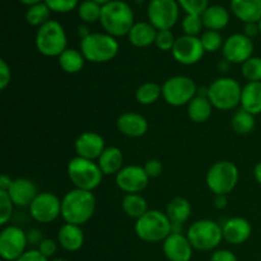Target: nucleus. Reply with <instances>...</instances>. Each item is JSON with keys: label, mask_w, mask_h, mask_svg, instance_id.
<instances>
[{"label": "nucleus", "mask_w": 261, "mask_h": 261, "mask_svg": "<svg viewBox=\"0 0 261 261\" xmlns=\"http://www.w3.org/2000/svg\"><path fill=\"white\" fill-rule=\"evenodd\" d=\"M96 204V196L92 191L74 188L61 199V217L65 223L82 227L93 217Z\"/></svg>", "instance_id": "nucleus-1"}, {"label": "nucleus", "mask_w": 261, "mask_h": 261, "mask_svg": "<svg viewBox=\"0 0 261 261\" xmlns=\"http://www.w3.org/2000/svg\"><path fill=\"white\" fill-rule=\"evenodd\" d=\"M92 2L97 3V4H99V5H102V7H103V5H106L107 3L112 2V0H92Z\"/></svg>", "instance_id": "nucleus-56"}, {"label": "nucleus", "mask_w": 261, "mask_h": 261, "mask_svg": "<svg viewBox=\"0 0 261 261\" xmlns=\"http://www.w3.org/2000/svg\"><path fill=\"white\" fill-rule=\"evenodd\" d=\"M28 208L33 221L41 224L51 223L61 216V200L48 191L38 194Z\"/></svg>", "instance_id": "nucleus-13"}, {"label": "nucleus", "mask_w": 261, "mask_h": 261, "mask_svg": "<svg viewBox=\"0 0 261 261\" xmlns=\"http://www.w3.org/2000/svg\"><path fill=\"white\" fill-rule=\"evenodd\" d=\"M254 177L256 180V182L261 186V161L256 163V166L254 167Z\"/></svg>", "instance_id": "nucleus-52"}, {"label": "nucleus", "mask_w": 261, "mask_h": 261, "mask_svg": "<svg viewBox=\"0 0 261 261\" xmlns=\"http://www.w3.org/2000/svg\"><path fill=\"white\" fill-rule=\"evenodd\" d=\"M19 3H22V4L27 5L28 8L32 7V5H36V4H40V3H42L43 0H18Z\"/></svg>", "instance_id": "nucleus-55"}, {"label": "nucleus", "mask_w": 261, "mask_h": 261, "mask_svg": "<svg viewBox=\"0 0 261 261\" xmlns=\"http://www.w3.org/2000/svg\"><path fill=\"white\" fill-rule=\"evenodd\" d=\"M35 45L38 53L47 58H59L68 48V36L58 20L50 19L37 28Z\"/></svg>", "instance_id": "nucleus-5"}, {"label": "nucleus", "mask_w": 261, "mask_h": 261, "mask_svg": "<svg viewBox=\"0 0 261 261\" xmlns=\"http://www.w3.org/2000/svg\"><path fill=\"white\" fill-rule=\"evenodd\" d=\"M27 232L18 226H7L0 233V256L7 261L19 259L27 250Z\"/></svg>", "instance_id": "nucleus-12"}, {"label": "nucleus", "mask_w": 261, "mask_h": 261, "mask_svg": "<svg viewBox=\"0 0 261 261\" xmlns=\"http://www.w3.org/2000/svg\"><path fill=\"white\" fill-rule=\"evenodd\" d=\"M209 261H239L237 260V256L229 250H217V251L213 252V255L211 256V260Z\"/></svg>", "instance_id": "nucleus-46"}, {"label": "nucleus", "mask_w": 261, "mask_h": 261, "mask_svg": "<svg viewBox=\"0 0 261 261\" xmlns=\"http://www.w3.org/2000/svg\"><path fill=\"white\" fill-rule=\"evenodd\" d=\"M241 73L247 82H261V56H252L245 61Z\"/></svg>", "instance_id": "nucleus-36"}, {"label": "nucleus", "mask_w": 261, "mask_h": 261, "mask_svg": "<svg viewBox=\"0 0 261 261\" xmlns=\"http://www.w3.org/2000/svg\"><path fill=\"white\" fill-rule=\"evenodd\" d=\"M229 68H231V63H229V61H227L226 59H223V60L218 64V69H219V71H222V73H226V71H228Z\"/></svg>", "instance_id": "nucleus-54"}, {"label": "nucleus", "mask_w": 261, "mask_h": 261, "mask_svg": "<svg viewBox=\"0 0 261 261\" xmlns=\"http://www.w3.org/2000/svg\"><path fill=\"white\" fill-rule=\"evenodd\" d=\"M15 261H48V259L43 256L38 250H27L19 259Z\"/></svg>", "instance_id": "nucleus-47"}, {"label": "nucleus", "mask_w": 261, "mask_h": 261, "mask_svg": "<svg viewBox=\"0 0 261 261\" xmlns=\"http://www.w3.org/2000/svg\"><path fill=\"white\" fill-rule=\"evenodd\" d=\"M176 38L173 36L171 30H163L158 31L157 38H155L154 45L160 48L161 51H172L173 46H175Z\"/></svg>", "instance_id": "nucleus-42"}, {"label": "nucleus", "mask_w": 261, "mask_h": 261, "mask_svg": "<svg viewBox=\"0 0 261 261\" xmlns=\"http://www.w3.org/2000/svg\"><path fill=\"white\" fill-rule=\"evenodd\" d=\"M259 30H260V35H261V20L259 22Z\"/></svg>", "instance_id": "nucleus-58"}, {"label": "nucleus", "mask_w": 261, "mask_h": 261, "mask_svg": "<svg viewBox=\"0 0 261 261\" xmlns=\"http://www.w3.org/2000/svg\"><path fill=\"white\" fill-rule=\"evenodd\" d=\"M8 194H9L10 199L15 206L24 208V206H30L31 203L35 200V198L40 193H38L37 186L32 180L20 177L13 181Z\"/></svg>", "instance_id": "nucleus-20"}, {"label": "nucleus", "mask_w": 261, "mask_h": 261, "mask_svg": "<svg viewBox=\"0 0 261 261\" xmlns=\"http://www.w3.org/2000/svg\"><path fill=\"white\" fill-rule=\"evenodd\" d=\"M241 109L252 115H261V82H247L242 87Z\"/></svg>", "instance_id": "nucleus-26"}, {"label": "nucleus", "mask_w": 261, "mask_h": 261, "mask_svg": "<svg viewBox=\"0 0 261 261\" xmlns=\"http://www.w3.org/2000/svg\"><path fill=\"white\" fill-rule=\"evenodd\" d=\"M178 5L186 14L201 15L209 7V0H177Z\"/></svg>", "instance_id": "nucleus-40"}, {"label": "nucleus", "mask_w": 261, "mask_h": 261, "mask_svg": "<svg viewBox=\"0 0 261 261\" xmlns=\"http://www.w3.org/2000/svg\"><path fill=\"white\" fill-rule=\"evenodd\" d=\"M91 31H89V28L87 27V25H79L78 27V35L81 36V40L82 38H84V37H87V36L88 35H91Z\"/></svg>", "instance_id": "nucleus-53"}, {"label": "nucleus", "mask_w": 261, "mask_h": 261, "mask_svg": "<svg viewBox=\"0 0 261 261\" xmlns=\"http://www.w3.org/2000/svg\"><path fill=\"white\" fill-rule=\"evenodd\" d=\"M66 172L75 189L87 191H93L98 188L105 176L98 163L81 157H74L69 161Z\"/></svg>", "instance_id": "nucleus-7"}, {"label": "nucleus", "mask_w": 261, "mask_h": 261, "mask_svg": "<svg viewBox=\"0 0 261 261\" xmlns=\"http://www.w3.org/2000/svg\"><path fill=\"white\" fill-rule=\"evenodd\" d=\"M231 126L234 133L240 135H247L250 133L254 132L255 126H256V120H255V115L250 114V112L245 111L244 109L237 110L233 114L231 120Z\"/></svg>", "instance_id": "nucleus-32"}, {"label": "nucleus", "mask_w": 261, "mask_h": 261, "mask_svg": "<svg viewBox=\"0 0 261 261\" xmlns=\"http://www.w3.org/2000/svg\"><path fill=\"white\" fill-rule=\"evenodd\" d=\"M254 41L244 33H234L224 40L222 54L223 58L231 64H244L252 58L254 54Z\"/></svg>", "instance_id": "nucleus-15"}, {"label": "nucleus", "mask_w": 261, "mask_h": 261, "mask_svg": "<svg viewBox=\"0 0 261 261\" xmlns=\"http://www.w3.org/2000/svg\"><path fill=\"white\" fill-rule=\"evenodd\" d=\"M37 250L43 255V256L50 259V257L54 256V255L56 254V251H58V244H56L54 240L45 239L40 245H38Z\"/></svg>", "instance_id": "nucleus-45"}, {"label": "nucleus", "mask_w": 261, "mask_h": 261, "mask_svg": "<svg viewBox=\"0 0 261 261\" xmlns=\"http://www.w3.org/2000/svg\"><path fill=\"white\" fill-rule=\"evenodd\" d=\"M193 249L188 236L184 233H171L163 241V252L170 261H190Z\"/></svg>", "instance_id": "nucleus-18"}, {"label": "nucleus", "mask_w": 261, "mask_h": 261, "mask_svg": "<svg viewBox=\"0 0 261 261\" xmlns=\"http://www.w3.org/2000/svg\"><path fill=\"white\" fill-rule=\"evenodd\" d=\"M58 244L69 252L78 251L84 244L83 229L76 224H63L58 232Z\"/></svg>", "instance_id": "nucleus-22"}, {"label": "nucleus", "mask_w": 261, "mask_h": 261, "mask_svg": "<svg viewBox=\"0 0 261 261\" xmlns=\"http://www.w3.org/2000/svg\"><path fill=\"white\" fill-rule=\"evenodd\" d=\"M181 27H182V31L185 35L198 37V35L201 33V30L204 27L201 15L186 14L185 18L182 19V23H181Z\"/></svg>", "instance_id": "nucleus-38"}, {"label": "nucleus", "mask_w": 261, "mask_h": 261, "mask_svg": "<svg viewBox=\"0 0 261 261\" xmlns=\"http://www.w3.org/2000/svg\"><path fill=\"white\" fill-rule=\"evenodd\" d=\"M135 233L148 244L163 242L172 233V223L167 214L158 209H149L135 222Z\"/></svg>", "instance_id": "nucleus-4"}, {"label": "nucleus", "mask_w": 261, "mask_h": 261, "mask_svg": "<svg viewBox=\"0 0 261 261\" xmlns=\"http://www.w3.org/2000/svg\"><path fill=\"white\" fill-rule=\"evenodd\" d=\"M53 261H66V260H64V259H55V260H53Z\"/></svg>", "instance_id": "nucleus-57"}, {"label": "nucleus", "mask_w": 261, "mask_h": 261, "mask_svg": "<svg viewBox=\"0 0 261 261\" xmlns=\"http://www.w3.org/2000/svg\"><path fill=\"white\" fill-rule=\"evenodd\" d=\"M198 94V86L186 75H175L162 84V97L170 106H188Z\"/></svg>", "instance_id": "nucleus-10"}, {"label": "nucleus", "mask_w": 261, "mask_h": 261, "mask_svg": "<svg viewBox=\"0 0 261 261\" xmlns=\"http://www.w3.org/2000/svg\"><path fill=\"white\" fill-rule=\"evenodd\" d=\"M204 27L209 31H221L229 23V13L222 5H209L201 14Z\"/></svg>", "instance_id": "nucleus-27"}, {"label": "nucleus", "mask_w": 261, "mask_h": 261, "mask_svg": "<svg viewBox=\"0 0 261 261\" xmlns=\"http://www.w3.org/2000/svg\"><path fill=\"white\" fill-rule=\"evenodd\" d=\"M223 240L231 245H242L250 239L252 233V226L246 218L234 217L224 222L222 226Z\"/></svg>", "instance_id": "nucleus-19"}, {"label": "nucleus", "mask_w": 261, "mask_h": 261, "mask_svg": "<svg viewBox=\"0 0 261 261\" xmlns=\"http://www.w3.org/2000/svg\"><path fill=\"white\" fill-rule=\"evenodd\" d=\"M99 168L105 176H116L124 168V154L117 147H106L97 160Z\"/></svg>", "instance_id": "nucleus-25"}, {"label": "nucleus", "mask_w": 261, "mask_h": 261, "mask_svg": "<svg viewBox=\"0 0 261 261\" xmlns=\"http://www.w3.org/2000/svg\"><path fill=\"white\" fill-rule=\"evenodd\" d=\"M201 45H203L205 53H216V51L223 48L224 40L218 31H209L201 33L200 36Z\"/></svg>", "instance_id": "nucleus-37"}, {"label": "nucleus", "mask_w": 261, "mask_h": 261, "mask_svg": "<svg viewBox=\"0 0 261 261\" xmlns=\"http://www.w3.org/2000/svg\"><path fill=\"white\" fill-rule=\"evenodd\" d=\"M242 87L229 76H221L208 87V98L214 109L219 111H231L241 105Z\"/></svg>", "instance_id": "nucleus-6"}, {"label": "nucleus", "mask_w": 261, "mask_h": 261, "mask_svg": "<svg viewBox=\"0 0 261 261\" xmlns=\"http://www.w3.org/2000/svg\"><path fill=\"white\" fill-rule=\"evenodd\" d=\"M161 97H162V86L153 83V82L140 84L135 92V98H137L138 103L143 105V106H150V105L155 103Z\"/></svg>", "instance_id": "nucleus-33"}, {"label": "nucleus", "mask_w": 261, "mask_h": 261, "mask_svg": "<svg viewBox=\"0 0 261 261\" xmlns=\"http://www.w3.org/2000/svg\"><path fill=\"white\" fill-rule=\"evenodd\" d=\"M148 22L157 31L171 30L180 17L177 0H150L147 9Z\"/></svg>", "instance_id": "nucleus-11"}, {"label": "nucleus", "mask_w": 261, "mask_h": 261, "mask_svg": "<svg viewBox=\"0 0 261 261\" xmlns=\"http://www.w3.org/2000/svg\"><path fill=\"white\" fill-rule=\"evenodd\" d=\"M51 12L69 13L79 7V0H43Z\"/></svg>", "instance_id": "nucleus-41"}, {"label": "nucleus", "mask_w": 261, "mask_h": 261, "mask_svg": "<svg viewBox=\"0 0 261 261\" xmlns=\"http://www.w3.org/2000/svg\"><path fill=\"white\" fill-rule=\"evenodd\" d=\"M166 214H167L171 223H186L191 217L190 201L186 198H182V196H176L168 203Z\"/></svg>", "instance_id": "nucleus-29"}, {"label": "nucleus", "mask_w": 261, "mask_h": 261, "mask_svg": "<svg viewBox=\"0 0 261 261\" xmlns=\"http://www.w3.org/2000/svg\"><path fill=\"white\" fill-rule=\"evenodd\" d=\"M244 33L245 36H247L249 38H255L257 35H260L259 30V23H245L244 25Z\"/></svg>", "instance_id": "nucleus-49"}, {"label": "nucleus", "mask_w": 261, "mask_h": 261, "mask_svg": "<svg viewBox=\"0 0 261 261\" xmlns=\"http://www.w3.org/2000/svg\"><path fill=\"white\" fill-rule=\"evenodd\" d=\"M213 204L217 209H219V211L226 209L227 205H228V199H227V195H214Z\"/></svg>", "instance_id": "nucleus-50"}, {"label": "nucleus", "mask_w": 261, "mask_h": 261, "mask_svg": "<svg viewBox=\"0 0 261 261\" xmlns=\"http://www.w3.org/2000/svg\"><path fill=\"white\" fill-rule=\"evenodd\" d=\"M117 130L127 138H140L147 134L148 125L147 119L137 112H124L120 115L116 121Z\"/></svg>", "instance_id": "nucleus-21"}, {"label": "nucleus", "mask_w": 261, "mask_h": 261, "mask_svg": "<svg viewBox=\"0 0 261 261\" xmlns=\"http://www.w3.org/2000/svg\"><path fill=\"white\" fill-rule=\"evenodd\" d=\"M213 109V105L211 103L208 97L196 96L188 105V116L195 124H204L211 119Z\"/></svg>", "instance_id": "nucleus-28"}, {"label": "nucleus", "mask_w": 261, "mask_h": 261, "mask_svg": "<svg viewBox=\"0 0 261 261\" xmlns=\"http://www.w3.org/2000/svg\"><path fill=\"white\" fill-rule=\"evenodd\" d=\"M105 32L115 38L129 35L134 22V12L127 3L122 0H112L102 7L99 19Z\"/></svg>", "instance_id": "nucleus-2"}, {"label": "nucleus", "mask_w": 261, "mask_h": 261, "mask_svg": "<svg viewBox=\"0 0 261 261\" xmlns=\"http://www.w3.org/2000/svg\"><path fill=\"white\" fill-rule=\"evenodd\" d=\"M13 178H10L8 175H2L0 176V190L3 191H9L10 186L13 184Z\"/></svg>", "instance_id": "nucleus-51"}, {"label": "nucleus", "mask_w": 261, "mask_h": 261, "mask_svg": "<svg viewBox=\"0 0 261 261\" xmlns=\"http://www.w3.org/2000/svg\"><path fill=\"white\" fill-rule=\"evenodd\" d=\"M74 149H75L76 157L96 161L106 149V145L101 134L96 132H84L76 138L74 143Z\"/></svg>", "instance_id": "nucleus-17"}, {"label": "nucleus", "mask_w": 261, "mask_h": 261, "mask_svg": "<svg viewBox=\"0 0 261 261\" xmlns=\"http://www.w3.org/2000/svg\"><path fill=\"white\" fill-rule=\"evenodd\" d=\"M144 170L147 175L149 176V178H157L162 175L163 165L158 160H149L144 165Z\"/></svg>", "instance_id": "nucleus-44"}, {"label": "nucleus", "mask_w": 261, "mask_h": 261, "mask_svg": "<svg viewBox=\"0 0 261 261\" xmlns=\"http://www.w3.org/2000/svg\"><path fill=\"white\" fill-rule=\"evenodd\" d=\"M10 82H12V70H10V66L4 59L0 60V89L5 91L7 87L9 86Z\"/></svg>", "instance_id": "nucleus-43"}, {"label": "nucleus", "mask_w": 261, "mask_h": 261, "mask_svg": "<svg viewBox=\"0 0 261 261\" xmlns=\"http://www.w3.org/2000/svg\"><path fill=\"white\" fill-rule=\"evenodd\" d=\"M191 246L199 251H212L223 241L222 226L212 219H199L194 222L186 232Z\"/></svg>", "instance_id": "nucleus-9"}, {"label": "nucleus", "mask_w": 261, "mask_h": 261, "mask_svg": "<svg viewBox=\"0 0 261 261\" xmlns=\"http://www.w3.org/2000/svg\"><path fill=\"white\" fill-rule=\"evenodd\" d=\"M172 56L181 65H194L203 59L205 50L201 45L200 37L184 35L176 38L172 48Z\"/></svg>", "instance_id": "nucleus-14"}, {"label": "nucleus", "mask_w": 261, "mask_h": 261, "mask_svg": "<svg viewBox=\"0 0 261 261\" xmlns=\"http://www.w3.org/2000/svg\"><path fill=\"white\" fill-rule=\"evenodd\" d=\"M14 206V203L10 199L8 191L0 190V224L2 226H7L8 222L12 219Z\"/></svg>", "instance_id": "nucleus-39"}, {"label": "nucleus", "mask_w": 261, "mask_h": 261, "mask_svg": "<svg viewBox=\"0 0 261 261\" xmlns=\"http://www.w3.org/2000/svg\"><path fill=\"white\" fill-rule=\"evenodd\" d=\"M121 208L127 217L135 221L149 211L147 200L140 194H125L121 200Z\"/></svg>", "instance_id": "nucleus-30"}, {"label": "nucleus", "mask_w": 261, "mask_h": 261, "mask_svg": "<svg viewBox=\"0 0 261 261\" xmlns=\"http://www.w3.org/2000/svg\"><path fill=\"white\" fill-rule=\"evenodd\" d=\"M231 10L244 23H259L261 20V0H231Z\"/></svg>", "instance_id": "nucleus-23"}, {"label": "nucleus", "mask_w": 261, "mask_h": 261, "mask_svg": "<svg viewBox=\"0 0 261 261\" xmlns=\"http://www.w3.org/2000/svg\"><path fill=\"white\" fill-rule=\"evenodd\" d=\"M59 65L65 73L76 74L83 69L86 59L81 50L76 48H66L60 56H59Z\"/></svg>", "instance_id": "nucleus-31"}, {"label": "nucleus", "mask_w": 261, "mask_h": 261, "mask_svg": "<svg viewBox=\"0 0 261 261\" xmlns=\"http://www.w3.org/2000/svg\"><path fill=\"white\" fill-rule=\"evenodd\" d=\"M240 180L239 167L231 161H218L208 170L205 182L214 195H228Z\"/></svg>", "instance_id": "nucleus-8"}, {"label": "nucleus", "mask_w": 261, "mask_h": 261, "mask_svg": "<svg viewBox=\"0 0 261 261\" xmlns=\"http://www.w3.org/2000/svg\"><path fill=\"white\" fill-rule=\"evenodd\" d=\"M158 31L149 22H138L130 30L127 38L134 47L144 48L155 43Z\"/></svg>", "instance_id": "nucleus-24"}, {"label": "nucleus", "mask_w": 261, "mask_h": 261, "mask_svg": "<svg viewBox=\"0 0 261 261\" xmlns=\"http://www.w3.org/2000/svg\"><path fill=\"white\" fill-rule=\"evenodd\" d=\"M119 48L116 38L106 32H92L81 40V51L84 59L93 64L109 63L115 59Z\"/></svg>", "instance_id": "nucleus-3"}, {"label": "nucleus", "mask_w": 261, "mask_h": 261, "mask_svg": "<svg viewBox=\"0 0 261 261\" xmlns=\"http://www.w3.org/2000/svg\"><path fill=\"white\" fill-rule=\"evenodd\" d=\"M149 180L144 167L137 165L125 166L115 177L117 188L125 194L142 193L148 186Z\"/></svg>", "instance_id": "nucleus-16"}, {"label": "nucleus", "mask_w": 261, "mask_h": 261, "mask_svg": "<svg viewBox=\"0 0 261 261\" xmlns=\"http://www.w3.org/2000/svg\"><path fill=\"white\" fill-rule=\"evenodd\" d=\"M102 5L92 2V0H86L78 7V15L84 23H94L99 22L101 19Z\"/></svg>", "instance_id": "nucleus-35"}, {"label": "nucleus", "mask_w": 261, "mask_h": 261, "mask_svg": "<svg viewBox=\"0 0 261 261\" xmlns=\"http://www.w3.org/2000/svg\"><path fill=\"white\" fill-rule=\"evenodd\" d=\"M27 240H28V244L31 245H40L41 242L43 241V234L42 231L38 228H31L30 231L27 232Z\"/></svg>", "instance_id": "nucleus-48"}, {"label": "nucleus", "mask_w": 261, "mask_h": 261, "mask_svg": "<svg viewBox=\"0 0 261 261\" xmlns=\"http://www.w3.org/2000/svg\"><path fill=\"white\" fill-rule=\"evenodd\" d=\"M50 8L42 2L40 4L32 5V7L28 8V10L25 12V22L28 24L33 25V27L40 28L41 25H43L50 20Z\"/></svg>", "instance_id": "nucleus-34"}]
</instances>
